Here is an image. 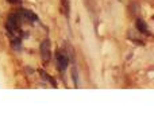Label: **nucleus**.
<instances>
[{
  "label": "nucleus",
  "instance_id": "obj_1",
  "mask_svg": "<svg viewBox=\"0 0 154 135\" xmlns=\"http://www.w3.org/2000/svg\"><path fill=\"white\" fill-rule=\"evenodd\" d=\"M41 57H42L43 62H49L51 57V43L49 39H45L42 43H41Z\"/></svg>",
  "mask_w": 154,
  "mask_h": 135
},
{
  "label": "nucleus",
  "instance_id": "obj_2",
  "mask_svg": "<svg viewBox=\"0 0 154 135\" xmlns=\"http://www.w3.org/2000/svg\"><path fill=\"white\" fill-rule=\"evenodd\" d=\"M56 61H57V66H58L60 70H65L68 68V65H69V57L64 51H57Z\"/></svg>",
  "mask_w": 154,
  "mask_h": 135
},
{
  "label": "nucleus",
  "instance_id": "obj_3",
  "mask_svg": "<svg viewBox=\"0 0 154 135\" xmlns=\"http://www.w3.org/2000/svg\"><path fill=\"white\" fill-rule=\"evenodd\" d=\"M18 15L20 16L22 22H29V23H34L35 20H38V16L34 12H31L30 10H20L18 12Z\"/></svg>",
  "mask_w": 154,
  "mask_h": 135
},
{
  "label": "nucleus",
  "instance_id": "obj_4",
  "mask_svg": "<svg viewBox=\"0 0 154 135\" xmlns=\"http://www.w3.org/2000/svg\"><path fill=\"white\" fill-rule=\"evenodd\" d=\"M137 29L139 30V31L142 32V34H149V29H147V24L145 20H142V19H138L137 20Z\"/></svg>",
  "mask_w": 154,
  "mask_h": 135
},
{
  "label": "nucleus",
  "instance_id": "obj_5",
  "mask_svg": "<svg viewBox=\"0 0 154 135\" xmlns=\"http://www.w3.org/2000/svg\"><path fill=\"white\" fill-rule=\"evenodd\" d=\"M41 74H42V77H43V78L46 80V81H49V82H50L51 85H53V87H56V81H54V80L51 78V77L49 76L48 73H45V72H41Z\"/></svg>",
  "mask_w": 154,
  "mask_h": 135
},
{
  "label": "nucleus",
  "instance_id": "obj_6",
  "mask_svg": "<svg viewBox=\"0 0 154 135\" xmlns=\"http://www.w3.org/2000/svg\"><path fill=\"white\" fill-rule=\"evenodd\" d=\"M61 3H62V7H64V10H65V14L69 16V0H61Z\"/></svg>",
  "mask_w": 154,
  "mask_h": 135
},
{
  "label": "nucleus",
  "instance_id": "obj_7",
  "mask_svg": "<svg viewBox=\"0 0 154 135\" xmlns=\"http://www.w3.org/2000/svg\"><path fill=\"white\" fill-rule=\"evenodd\" d=\"M72 76H73V81H75V85L77 87V85H79V81H77V72H76L75 68H73V70H72Z\"/></svg>",
  "mask_w": 154,
  "mask_h": 135
},
{
  "label": "nucleus",
  "instance_id": "obj_8",
  "mask_svg": "<svg viewBox=\"0 0 154 135\" xmlns=\"http://www.w3.org/2000/svg\"><path fill=\"white\" fill-rule=\"evenodd\" d=\"M10 3H20V0H8Z\"/></svg>",
  "mask_w": 154,
  "mask_h": 135
}]
</instances>
